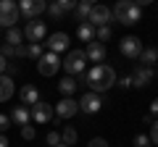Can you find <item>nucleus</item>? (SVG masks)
<instances>
[{
	"label": "nucleus",
	"mask_w": 158,
	"mask_h": 147,
	"mask_svg": "<svg viewBox=\"0 0 158 147\" xmlns=\"http://www.w3.org/2000/svg\"><path fill=\"white\" fill-rule=\"evenodd\" d=\"M116 84V71H113L108 63H98V66L90 68V74H87V87H90V92H106L111 89V87Z\"/></svg>",
	"instance_id": "nucleus-1"
},
{
	"label": "nucleus",
	"mask_w": 158,
	"mask_h": 147,
	"mask_svg": "<svg viewBox=\"0 0 158 147\" xmlns=\"http://www.w3.org/2000/svg\"><path fill=\"white\" fill-rule=\"evenodd\" d=\"M140 8H137L135 0H121V3H116V8H113V18H116L118 24H124V26H132V24L140 21Z\"/></svg>",
	"instance_id": "nucleus-2"
},
{
	"label": "nucleus",
	"mask_w": 158,
	"mask_h": 147,
	"mask_svg": "<svg viewBox=\"0 0 158 147\" xmlns=\"http://www.w3.org/2000/svg\"><path fill=\"white\" fill-rule=\"evenodd\" d=\"M61 66L66 68V76H79V74H85V66H87L85 50H69V55L61 61Z\"/></svg>",
	"instance_id": "nucleus-3"
},
{
	"label": "nucleus",
	"mask_w": 158,
	"mask_h": 147,
	"mask_svg": "<svg viewBox=\"0 0 158 147\" xmlns=\"http://www.w3.org/2000/svg\"><path fill=\"white\" fill-rule=\"evenodd\" d=\"M19 3H13V0H0V26H8L13 29L19 21Z\"/></svg>",
	"instance_id": "nucleus-4"
},
{
	"label": "nucleus",
	"mask_w": 158,
	"mask_h": 147,
	"mask_svg": "<svg viewBox=\"0 0 158 147\" xmlns=\"http://www.w3.org/2000/svg\"><path fill=\"white\" fill-rule=\"evenodd\" d=\"M74 8H77L74 0H56V3H50L45 11H48V16H50L53 21H63L69 13H74Z\"/></svg>",
	"instance_id": "nucleus-5"
},
{
	"label": "nucleus",
	"mask_w": 158,
	"mask_h": 147,
	"mask_svg": "<svg viewBox=\"0 0 158 147\" xmlns=\"http://www.w3.org/2000/svg\"><path fill=\"white\" fill-rule=\"evenodd\" d=\"M58 68H61V58H58L56 53H42V58L37 61V71L42 74V76H53Z\"/></svg>",
	"instance_id": "nucleus-6"
},
{
	"label": "nucleus",
	"mask_w": 158,
	"mask_h": 147,
	"mask_svg": "<svg viewBox=\"0 0 158 147\" xmlns=\"http://www.w3.org/2000/svg\"><path fill=\"white\" fill-rule=\"evenodd\" d=\"M48 34V26L42 21H27V29H24V37H27L32 45H42V40H45Z\"/></svg>",
	"instance_id": "nucleus-7"
},
{
	"label": "nucleus",
	"mask_w": 158,
	"mask_h": 147,
	"mask_svg": "<svg viewBox=\"0 0 158 147\" xmlns=\"http://www.w3.org/2000/svg\"><path fill=\"white\" fill-rule=\"evenodd\" d=\"M118 50H121V55H124V58H140L145 47H142L140 37H124L121 45H118Z\"/></svg>",
	"instance_id": "nucleus-8"
},
{
	"label": "nucleus",
	"mask_w": 158,
	"mask_h": 147,
	"mask_svg": "<svg viewBox=\"0 0 158 147\" xmlns=\"http://www.w3.org/2000/svg\"><path fill=\"white\" fill-rule=\"evenodd\" d=\"M100 108H103V100H100L98 92L87 89L85 95H82V100H79V110H82V113H98Z\"/></svg>",
	"instance_id": "nucleus-9"
},
{
	"label": "nucleus",
	"mask_w": 158,
	"mask_h": 147,
	"mask_svg": "<svg viewBox=\"0 0 158 147\" xmlns=\"http://www.w3.org/2000/svg\"><path fill=\"white\" fill-rule=\"evenodd\" d=\"M87 21H90L95 29H100V26H108V24H111V8H106V6H92V11H90V18H87Z\"/></svg>",
	"instance_id": "nucleus-10"
},
{
	"label": "nucleus",
	"mask_w": 158,
	"mask_h": 147,
	"mask_svg": "<svg viewBox=\"0 0 158 147\" xmlns=\"http://www.w3.org/2000/svg\"><path fill=\"white\" fill-rule=\"evenodd\" d=\"M45 3H42V0H21V3H19V13H24V16L27 18H37L40 13H45Z\"/></svg>",
	"instance_id": "nucleus-11"
},
{
	"label": "nucleus",
	"mask_w": 158,
	"mask_h": 147,
	"mask_svg": "<svg viewBox=\"0 0 158 147\" xmlns=\"http://www.w3.org/2000/svg\"><path fill=\"white\" fill-rule=\"evenodd\" d=\"M29 113H32V118L37 121V124H48V121L53 118V113H56V110H53V105H48V102H34L32 105V110H29Z\"/></svg>",
	"instance_id": "nucleus-12"
},
{
	"label": "nucleus",
	"mask_w": 158,
	"mask_h": 147,
	"mask_svg": "<svg viewBox=\"0 0 158 147\" xmlns=\"http://www.w3.org/2000/svg\"><path fill=\"white\" fill-rule=\"evenodd\" d=\"M79 113V102L74 100V97H63L61 102L56 105V116L58 118H71V116Z\"/></svg>",
	"instance_id": "nucleus-13"
},
{
	"label": "nucleus",
	"mask_w": 158,
	"mask_h": 147,
	"mask_svg": "<svg viewBox=\"0 0 158 147\" xmlns=\"http://www.w3.org/2000/svg\"><path fill=\"white\" fill-rule=\"evenodd\" d=\"M61 50H69V34L56 32V34L48 37V53H56V55H58Z\"/></svg>",
	"instance_id": "nucleus-14"
},
{
	"label": "nucleus",
	"mask_w": 158,
	"mask_h": 147,
	"mask_svg": "<svg viewBox=\"0 0 158 147\" xmlns=\"http://www.w3.org/2000/svg\"><path fill=\"white\" fill-rule=\"evenodd\" d=\"M85 55H87V61H92L98 66V63H103L106 61V45H103V42H90V45L85 47Z\"/></svg>",
	"instance_id": "nucleus-15"
},
{
	"label": "nucleus",
	"mask_w": 158,
	"mask_h": 147,
	"mask_svg": "<svg viewBox=\"0 0 158 147\" xmlns=\"http://www.w3.org/2000/svg\"><path fill=\"white\" fill-rule=\"evenodd\" d=\"M150 79H153V68H145V66H137L129 76L132 87H145V84H150Z\"/></svg>",
	"instance_id": "nucleus-16"
},
{
	"label": "nucleus",
	"mask_w": 158,
	"mask_h": 147,
	"mask_svg": "<svg viewBox=\"0 0 158 147\" xmlns=\"http://www.w3.org/2000/svg\"><path fill=\"white\" fill-rule=\"evenodd\" d=\"M19 95H21V105H27V108H32L34 102H40V92H37L34 84H24Z\"/></svg>",
	"instance_id": "nucleus-17"
},
{
	"label": "nucleus",
	"mask_w": 158,
	"mask_h": 147,
	"mask_svg": "<svg viewBox=\"0 0 158 147\" xmlns=\"http://www.w3.org/2000/svg\"><path fill=\"white\" fill-rule=\"evenodd\" d=\"M11 121H13L16 126H27L29 121H32V113H29V108H27V105H16V108L11 110Z\"/></svg>",
	"instance_id": "nucleus-18"
},
{
	"label": "nucleus",
	"mask_w": 158,
	"mask_h": 147,
	"mask_svg": "<svg viewBox=\"0 0 158 147\" xmlns=\"http://www.w3.org/2000/svg\"><path fill=\"white\" fill-rule=\"evenodd\" d=\"M13 92H16V87H13V79H11V76H6V74H0V102L11 100Z\"/></svg>",
	"instance_id": "nucleus-19"
},
{
	"label": "nucleus",
	"mask_w": 158,
	"mask_h": 147,
	"mask_svg": "<svg viewBox=\"0 0 158 147\" xmlns=\"http://www.w3.org/2000/svg\"><path fill=\"white\" fill-rule=\"evenodd\" d=\"M95 34H98V29L92 26L90 21L79 24V29H77V37H79L82 42H87V45H90V42H95Z\"/></svg>",
	"instance_id": "nucleus-20"
},
{
	"label": "nucleus",
	"mask_w": 158,
	"mask_h": 147,
	"mask_svg": "<svg viewBox=\"0 0 158 147\" xmlns=\"http://www.w3.org/2000/svg\"><path fill=\"white\" fill-rule=\"evenodd\" d=\"M90 11H92V3L90 0H82V3H77V8H74V18H77L79 24H85L87 18H90Z\"/></svg>",
	"instance_id": "nucleus-21"
},
{
	"label": "nucleus",
	"mask_w": 158,
	"mask_h": 147,
	"mask_svg": "<svg viewBox=\"0 0 158 147\" xmlns=\"http://www.w3.org/2000/svg\"><path fill=\"white\" fill-rule=\"evenodd\" d=\"M153 63H158V50H156V47H148V50H142V55H140V66L153 68Z\"/></svg>",
	"instance_id": "nucleus-22"
},
{
	"label": "nucleus",
	"mask_w": 158,
	"mask_h": 147,
	"mask_svg": "<svg viewBox=\"0 0 158 147\" xmlns=\"http://www.w3.org/2000/svg\"><path fill=\"white\" fill-rule=\"evenodd\" d=\"M58 89H61L63 97H71L74 92H77V79H71V76H66V79L58 81Z\"/></svg>",
	"instance_id": "nucleus-23"
},
{
	"label": "nucleus",
	"mask_w": 158,
	"mask_h": 147,
	"mask_svg": "<svg viewBox=\"0 0 158 147\" xmlns=\"http://www.w3.org/2000/svg\"><path fill=\"white\" fill-rule=\"evenodd\" d=\"M21 40H24V32L21 29H8V34H6V45H11V47H19L21 45Z\"/></svg>",
	"instance_id": "nucleus-24"
},
{
	"label": "nucleus",
	"mask_w": 158,
	"mask_h": 147,
	"mask_svg": "<svg viewBox=\"0 0 158 147\" xmlns=\"http://www.w3.org/2000/svg\"><path fill=\"white\" fill-rule=\"evenodd\" d=\"M74 142H77V131H74L71 126H66V129H63V134H61V145L74 147Z\"/></svg>",
	"instance_id": "nucleus-25"
},
{
	"label": "nucleus",
	"mask_w": 158,
	"mask_h": 147,
	"mask_svg": "<svg viewBox=\"0 0 158 147\" xmlns=\"http://www.w3.org/2000/svg\"><path fill=\"white\" fill-rule=\"evenodd\" d=\"M42 53H45V50H42V45H32V42L27 45V55H29V58H37V61H40Z\"/></svg>",
	"instance_id": "nucleus-26"
},
{
	"label": "nucleus",
	"mask_w": 158,
	"mask_h": 147,
	"mask_svg": "<svg viewBox=\"0 0 158 147\" xmlns=\"http://www.w3.org/2000/svg\"><path fill=\"white\" fill-rule=\"evenodd\" d=\"M111 26H100V29H98V34H95V40L98 42H108V40H111Z\"/></svg>",
	"instance_id": "nucleus-27"
},
{
	"label": "nucleus",
	"mask_w": 158,
	"mask_h": 147,
	"mask_svg": "<svg viewBox=\"0 0 158 147\" xmlns=\"http://www.w3.org/2000/svg\"><path fill=\"white\" fill-rule=\"evenodd\" d=\"M0 55H3V58L8 61V58H13V55H16V47H11V45H6V42H3V45H0Z\"/></svg>",
	"instance_id": "nucleus-28"
},
{
	"label": "nucleus",
	"mask_w": 158,
	"mask_h": 147,
	"mask_svg": "<svg viewBox=\"0 0 158 147\" xmlns=\"http://www.w3.org/2000/svg\"><path fill=\"white\" fill-rule=\"evenodd\" d=\"M45 142H48L50 147H58V145H61V134H56V131H48Z\"/></svg>",
	"instance_id": "nucleus-29"
},
{
	"label": "nucleus",
	"mask_w": 158,
	"mask_h": 147,
	"mask_svg": "<svg viewBox=\"0 0 158 147\" xmlns=\"http://www.w3.org/2000/svg\"><path fill=\"white\" fill-rule=\"evenodd\" d=\"M132 145H135V147H150V139H148L145 134H137L135 139H132Z\"/></svg>",
	"instance_id": "nucleus-30"
},
{
	"label": "nucleus",
	"mask_w": 158,
	"mask_h": 147,
	"mask_svg": "<svg viewBox=\"0 0 158 147\" xmlns=\"http://www.w3.org/2000/svg\"><path fill=\"white\" fill-rule=\"evenodd\" d=\"M148 139H150V145H158V121H153V126H150V134H148Z\"/></svg>",
	"instance_id": "nucleus-31"
},
{
	"label": "nucleus",
	"mask_w": 158,
	"mask_h": 147,
	"mask_svg": "<svg viewBox=\"0 0 158 147\" xmlns=\"http://www.w3.org/2000/svg\"><path fill=\"white\" fill-rule=\"evenodd\" d=\"M21 139H34V126H21Z\"/></svg>",
	"instance_id": "nucleus-32"
},
{
	"label": "nucleus",
	"mask_w": 158,
	"mask_h": 147,
	"mask_svg": "<svg viewBox=\"0 0 158 147\" xmlns=\"http://www.w3.org/2000/svg\"><path fill=\"white\" fill-rule=\"evenodd\" d=\"M87 147H108V142L103 139V137H95V139H90V145Z\"/></svg>",
	"instance_id": "nucleus-33"
},
{
	"label": "nucleus",
	"mask_w": 158,
	"mask_h": 147,
	"mask_svg": "<svg viewBox=\"0 0 158 147\" xmlns=\"http://www.w3.org/2000/svg\"><path fill=\"white\" fill-rule=\"evenodd\" d=\"M8 124H11V116H3V113H0V134L8 129Z\"/></svg>",
	"instance_id": "nucleus-34"
},
{
	"label": "nucleus",
	"mask_w": 158,
	"mask_h": 147,
	"mask_svg": "<svg viewBox=\"0 0 158 147\" xmlns=\"http://www.w3.org/2000/svg\"><path fill=\"white\" fill-rule=\"evenodd\" d=\"M118 87H121V89H129V87H132L129 76H124V79H118Z\"/></svg>",
	"instance_id": "nucleus-35"
},
{
	"label": "nucleus",
	"mask_w": 158,
	"mask_h": 147,
	"mask_svg": "<svg viewBox=\"0 0 158 147\" xmlns=\"http://www.w3.org/2000/svg\"><path fill=\"white\" fill-rule=\"evenodd\" d=\"M153 116H158V97L150 102V118H153Z\"/></svg>",
	"instance_id": "nucleus-36"
},
{
	"label": "nucleus",
	"mask_w": 158,
	"mask_h": 147,
	"mask_svg": "<svg viewBox=\"0 0 158 147\" xmlns=\"http://www.w3.org/2000/svg\"><path fill=\"white\" fill-rule=\"evenodd\" d=\"M6 68H8V61L3 55H0V74H6Z\"/></svg>",
	"instance_id": "nucleus-37"
},
{
	"label": "nucleus",
	"mask_w": 158,
	"mask_h": 147,
	"mask_svg": "<svg viewBox=\"0 0 158 147\" xmlns=\"http://www.w3.org/2000/svg\"><path fill=\"white\" fill-rule=\"evenodd\" d=\"M0 147H11V145H8V139H6V134H0Z\"/></svg>",
	"instance_id": "nucleus-38"
},
{
	"label": "nucleus",
	"mask_w": 158,
	"mask_h": 147,
	"mask_svg": "<svg viewBox=\"0 0 158 147\" xmlns=\"http://www.w3.org/2000/svg\"><path fill=\"white\" fill-rule=\"evenodd\" d=\"M58 147H69V145H58Z\"/></svg>",
	"instance_id": "nucleus-39"
}]
</instances>
